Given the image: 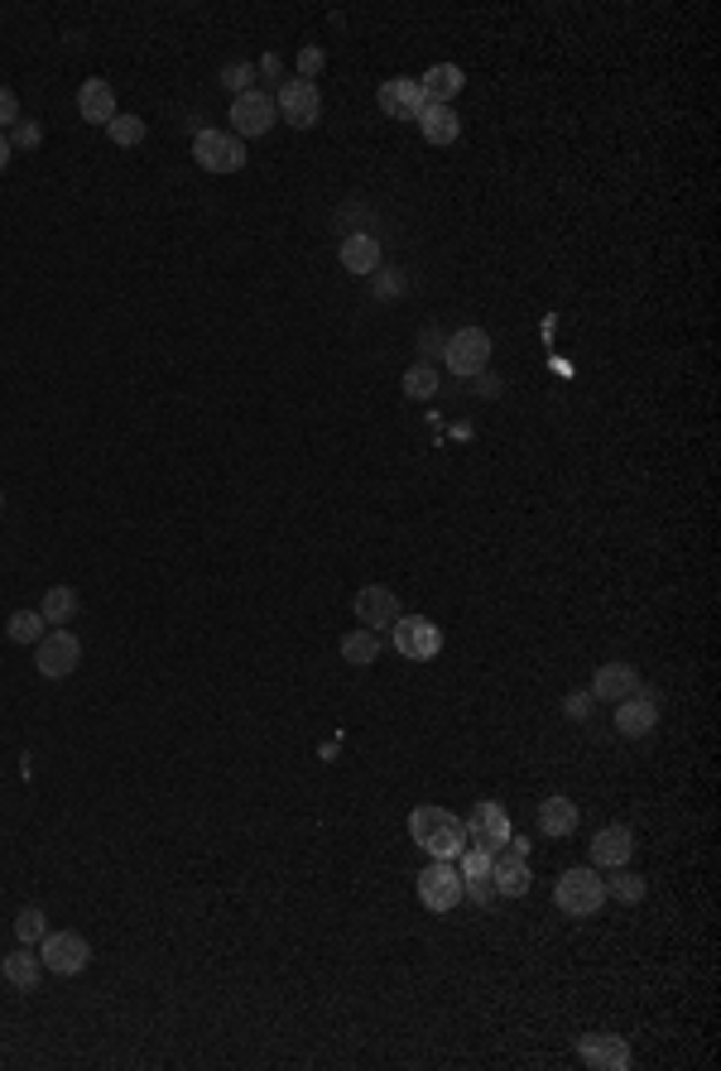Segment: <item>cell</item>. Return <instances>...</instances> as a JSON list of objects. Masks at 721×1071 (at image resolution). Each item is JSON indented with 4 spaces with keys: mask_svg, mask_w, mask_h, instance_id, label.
I'll return each instance as SVG.
<instances>
[{
    "mask_svg": "<svg viewBox=\"0 0 721 1071\" xmlns=\"http://www.w3.org/2000/svg\"><path fill=\"white\" fill-rule=\"evenodd\" d=\"M409 836H414V846H424L433 860H457L461 850H467V822L453 817L447 807H433V803L409 813Z\"/></svg>",
    "mask_w": 721,
    "mask_h": 1071,
    "instance_id": "1",
    "label": "cell"
},
{
    "mask_svg": "<svg viewBox=\"0 0 721 1071\" xmlns=\"http://www.w3.org/2000/svg\"><path fill=\"white\" fill-rule=\"evenodd\" d=\"M554 904H558V914H568V918H591L606 904L601 875L587 870V865H577V870H562L558 885H554Z\"/></svg>",
    "mask_w": 721,
    "mask_h": 1071,
    "instance_id": "2",
    "label": "cell"
},
{
    "mask_svg": "<svg viewBox=\"0 0 721 1071\" xmlns=\"http://www.w3.org/2000/svg\"><path fill=\"white\" fill-rule=\"evenodd\" d=\"M418 904L428 908V914H453V908L467 899V879H461V870H453V860H433L418 870Z\"/></svg>",
    "mask_w": 721,
    "mask_h": 1071,
    "instance_id": "3",
    "label": "cell"
},
{
    "mask_svg": "<svg viewBox=\"0 0 721 1071\" xmlns=\"http://www.w3.org/2000/svg\"><path fill=\"white\" fill-rule=\"evenodd\" d=\"M443 360H447V370H453V375H461V380L481 375L490 366V332L486 327H457V332H447Z\"/></svg>",
    "mask_w": 721,
    "mask_h": 1071,
    "instance_id": "4",
    "label": "cell"
},
{
    "mask_svg": "<svg viewBox=\"0 0 721 1071\" xmlns=\"http://www.w3.org/2000/svg\"><path fill=\"white\" fill-rule=\"evenodd\" d=\"M389 640H395V654L409 659V663H433L443 654V630L424 615H399L395 625H389Z\"/></svg>",
    "mask_w": 721,
    "mask_h": 1071,
    "instance_id": "5",
    "label": "cell"
},
{
    "mask_svg": "<svg viewBox=\"0 0 721 1071\" xmlns=\"http://www.w3.org/2000/svg\"><path fill=\"white\" fill-rule=\"evenodd\" d=\"M193 159L207 173H241L245 169V144L231 130H197L193 135Z\"/></svg>",
    "mask_w": 721,
    "mask_h": 1071,
    "instance_id": "6",
    "label": "cell"
},
{
    "mask_svg": "<svg viewBox=\"0 0 721 1071\" xmlns=\"http://www.w3.org/2000/svg\"><path fill=\"white\" fill-rule=\"evenodd\" d=\"M274 115H280V121H288L294 130H313L317 121H323V96H317L313 82L288 78L280 86V96H274Z\"/></svg>",
    "mask_w": 721,
    "mask_h": 1071,
    "instance_id": "7",
    "label": "cell"
},
{
    "mask_svg": "<svg viewBox=\"0 0 721 1071\" xmlns=\"http://www.w3.org/2000/svg\"><path fill=\"white\" fill-rule=\"evenodd\" d=\"M39 961H43V971H53V976H82L87 961H92V947H87V937H78V932H43Z\"/></svg>",
    "mask_w": 721,
    "mask_h": 1071,
    "instance_id": "8",
    "label": "cell"
},
{
    "mask_svg": "<svg viewBox=\"0 0 721 1071\" xmlns=\"http://www.w3.org/2000/svg\"><path fill=\"white\" fill-rule=\"evenodd\" d=\"M39 654H34V669H39V677H68V673H78V663H82V644H78V634H68V630H53V634H43V640L34 644Z\"/></svg>",
    "mask_w": 721,
    "mask_h": 1071,
    "instance_id": "9",
    "label": "cell"
},
{
    "mask_svg": "<svg viewBox=\"0 0 721 1071\" xmlns=\"http://www.w3.org/2000/svg\"><path fill=\"white\" fill-rule=\"evenodd\" d=\"M270 125H274V101L265 92H245L231 101V135L236 140L270 135Z\"/></svg>",
    "mask_w": 721,
    "mask_h": 1071,
    "instance_id": "10",
    "label": "cell"
},
{
    "mask_svg": "<svg viewBox=\"0 0 721 1071\" xmlns=\"http://www.w3.org/2000/svg\"><path fill=\"white\" fill-rule=\"evenodd\" d=\"M529 885H534V870L519 850H496V856H490V889H496L500 899H525Z\"/></svg>",
    "mask_w": 721,
    "mask_h": 1071,
    "instance_id": "11",
    "label": "cell"
},
{
    "mask_svg": "<svg viewBox=\"0 0 721 1071\" xmlns=\"http://www.w3.org/2000/svg\"><path fill=\"white\" fill-rule=\"evenodd\" d=\"M577 1058L591 1071H626L630 1067V1043L616 1033H587L577 1038Z\"/></svg>",
    "mask_w": 721,
    "mask_h": 1071,
    "instance_id": "12",
    "label": "cell"
},
{
    "mask_svg": "<svg viewBox=\"0 0 721 1071\" xmlns=\"http://www.w3.org/2000/svg\"><path fill=\"white\" fill-rule=\"evenodd\" d=\"M510 817H505V807L500 803H476V813L467 817V842H476V846H486L490 856L510 842Z\"/></svg>",
    "mask_w": 721,
    "mask_h": 1071,
    "instance_id": "13",
    "label": "cell"
},
{
    "mask_svg": "<svg viewBox=\"0 0 721 1071\" xmlns=\"http://www.w3.org/2000/svg\"><path fill=\"white\" fill-rule=\"evenodd\" d=\"M352 611H356L360 625L380 634V630H389L399 620V601H395V591H389V586H360L356 601H352Z\"/></svg>",
    "mask_w": 721,
    "mask_h": 1071,
    "instance_id": "14",
    "label": "cell"
},
{
    "mask_svg": "<svg viewBox=\"0 0 721 1071\" xmlns=\"http://www.w3.org/2000/svg\"><path fill=\"white\" fill-rule=\"evenodd\" d=\"M659 726V702L644 697V692H630L626 702H616V731L626 735V741H644V735H654Z\"/></svg>",
    "mask_w": 721,
    "mask_h": 1071,
    "instance_id": "15",
    "label": "cell"
},
{
    "mask_svg": "<svg viewBox=\"0 0 721 1071\" xmlns=\"http://www.w3.org/2000/svg\"><path fill=\"white\" fill-rule=\"evenodd\" d=\"M375 101H380V111L389 115V121H418V111L428 106V101H424V86H418L414 78H389Z\"/></svg>",
    "mask_w": 721,
    "mask_h": 1071,
    "instance_id": "16",
    "label": "cell"
},
{
    "mask_svg": "<svg viewBox=\"0 0 721 1071\" xmlns=\"http://www.w3.org/2000/svg\"><path fill=\"white\" fill-rule=\"evenodd\" d=\"M591 865H601V870H620V865H630L634 856V836L630 827H601L597 836H591Z\"/></svg>",
    "mask_w": 721,
    "mask_h": 1071,
    "instance_id": "17",
    "label": "cell"
},
{
    "mask_svg": "<svg viewBox=\"0 0 721 1071\" xmlns=\"http://www.w3.org/2000/svg\"><path fill=\"white\" fill-rule=\"evenodd\" d=\"M78 115L87 125H111L115 121V86L106 78H87L78 86Z\"/></svg>",
    "mask_w": 721,
    "mask_h": 1071,
    "instance_id": "18",
    "label": "cell"
},
{
    "mask_svg": "<svg viewBox=\"0 0 721 1071\" xmlns=\"http://www.w3.org/2000/svg\"><path fill=\"white\" fill-rule=\"evenodd\" d=\"M630 692H640V673L630 663H601L591 677V702H626Z\"/></svg>",
    "mask_w": 721,
    "mask_h": 1071,
    "instance_id": "19",
    "label": "cell"
},
{
    "mask_svg": "<svg viewBox=\"0 0 721 1071\" xmlns=\"http://www.w3.org/2000/svg\"><path fill=\"white\" fill-rule=\"evenodd\" d=\"M337 255H342V269H346V274H360V279L380 269V259H385L380 241H375L370 231H356V236H346Z\"/></svg>",
    "mask_w": 721,
    "mask_h": 1071,
    "instance_id": "20",
    "label": "cell"
},
{
    "mask_svg": "<svg viewBox=\"0 0 721 1071\" xmlns=\"http://www.w3.org/2000/svg\"><path fill=\"white\" fill-rule=\"evenodd\" d=\"M577 822H582V807H577L572 798H562V793H554V798L539 803V832L554 836V842H562V836L577 832Z\"/></svg>",
    "mask_w": 721,
    "mask_h": 1071,
    "instance_id": "21",
    "label": "cell"
},
{
    "mask_svg": "<svg viewBox=\"0 0 721 1071\" xmlns=\"http://www.w3.org/2000/svg\"><path fill=\"white\" fill-rule=\"evenodd\" d=\"M461 82H467V78H461L457 63H433L418 86H424L428 106H453V96H461Z\"/></svg>",
    "mask_w": 721,
    "mask_h": 1071,
    "instance_id": "22",
    "label": "cell"
},
{
    "mask_svg": "<svg viewBox=\"0 0 721 1071\" xmlns=\"http://www.w3.org/2000/svg\"><path fill=\"white\" fill-rule=\"evenodd\" d=\"M39 971H43V961H39L34 947H20V951H10V957L0 961V976H6V986H14L20 994L39 990Z\"/></svg>",
    "mask_w": 721,
    "mask_h": 1071,
    "instance_id": "23",
    "label": "cell"
},
{
    "mask_svg": "<svg viewBox=\"0 0 721 1071\" xmlns=\"http://www.w3.org/2000/svg\"><path fill=\"white\" fill-rule=\"evenodd\" d=\"M418 130H424L428 144H438V150H447L457 135H461V115L453 106H424L418 111Z\"/></svg>",
    "mask_w": 721,
    "mask_h": 1071,
    "instance_id": "24",
    "label": "cell"
},
{
    "mask_svg": "<svg viewBox=\"0 0 721 1071\" xmlns=\"http://www.w3.org/2000/svg\"><path fill=\"white\" fill-rule=\"evenodd\" d=\"M342 659L352 663V669H366V663H375L380 659V634L375 630H352V634H342Z\"/></svg>",
    "mask_w": 721,
    "mask_h": 1071,
    "instance_id": "25",
    "label": "cell"
},
{
    "mask_svg": "<svg viewBox=\"0 0 721 1071\" xmlns=\"http://www.w3.org/2000/svg\"><path fill=\"white\" fill-rule=\"evenodd\" d=\"M39 615L49 620V625H58V630H63L68 620L78 615V591H72V586H49V591H43V605H39Z\"/></svg>",
    "mask_w": 721,
    "mask_h": 1071,
    "instance_id": "26",
    "label": "cell"
},
{
    "mask_svg": "<svg viewBox=\"0 0 721 1071\" xmlns=\"http://www.w3.org/2000/svg\"><path fill=\"white\" fill-rule=\"evenodd\" d=\"M606 885V899H616V904H640L644 899V875H634V870H611V879H601Z\"/></svg>",
    "mask_w": 721,
    "mask_h": 1071,
    "instance_id": "27",
    "label": "cell"
},
{
    "mask_svg": "<svg viewBox=\"0 0 721 1071\" xmlns=\"http://www.w3.org/2000/svg\"><path fill=\"white\" fill-rule=\"evenodd\" d=\"M43 630H49V620H43L39 611H14L10 620H6V634L14 644H39L43 640Z\"/></svg>",
    "mask_w": 721,
    "mask_h": 1071,
    "instance_id": "28",
    "label": "cell"
},
{
    "mask_svg": "<svg viewBox=\"0 0 721 1071\" xmlns=\"http://www.w3.org/2000/svg\"><path fill=\"white\" fill-rule=\"evenodd\" d=\"M404 395H409V399H433V395H438V370H433L428 360L409 366V370H404Z\"/></svg>",
    "mask_w": 721,
    "mask_h": 1071,
    "instance_id": "29",
    "label": "cell"
},
{
    "mask_svg": "<svg viewBox=\"0 0 721 1071\" xmlns=\"http://www.w3.org/2000/svg\"><path fill=\"white\" fill-rule=\"evenodd\" d=\"M43 932H49V918H43V908H20V918H14V937H20V947H34L43 942Z\"/></svg>",
    "mask_w": 721,
    "mask_h": 1071,
    "instance_id": "30",
    "label": "cell"
},
{
    "mask_svg": "<svg viewBox=\"0 0 721 1071\" xmlns=\"http://www.w3.org/2000/svg\"><path fill=\"white\" fill-rule=\"evenodd\" d=\"M106 135H111V144H121V150H135V144L144 140V121H140V115H121V111H115V121L106 125Z\"/></svg>",
    "mask_w": 721,
    "mask_h": 1071,
    "instance_id": "31",
    "label": "cell"
},
{
    "mask_svg": "<svg viewBox=\"0 0 721 1071\" xmlns=\"http://www.w3.org/2000/svg\"><path fill=\"white\" fill-rule=\"evenodd\" d=\"M486 875H490V850L486 846L461 850V879H486Z\"/></svg>",
    "mask_w": 721,
    "mask_h": 1071,
    "instance_id": "32",
    "label": "cell"
},
{
    "mask_svg": "<svg viewBox=\"0 0 721 1071\" xmlns=\"http://www.w3.org/2000/svg\"><path fill=\"white\" fill-rule=\"evenodd\" d=\"M222 86H226V92H236V96L255 92V63H236V68H226V72H222Z\"/></svg>",
    "mask_w": 721,
    "mask_h": 1071,
    "instance_id": "33",
    "label": "cell"
},
{
    "mask_svg": "<svg viewBox=\"0 0 721 1071\" xmlns=\"http://www.w3.org/2000/svg\"><path fill=\"white\" fill-rule=\"evenodd\" d=\"M323 63H327V53H323V49H313V43H308V49L298 53V78H303V82H313L317 72H323Z\"/></svg>",
    "mask_w": 721,
    "mask_h": 1071,
    "instance_id": "34",
    "label": "cell"
},
{
    "mask_svg": "<svg viewBox=\"0 0 721 1071\" xmlns=\"http://www.w3.org/2000/svg\"><path fill=\"white\" fill-rule=\"evenodd\" d=\"M6 125H20V96L10 86H0V130Z\"/></svg>",
    "mask_w": 721,
    "mask_h": 1071,
    "instance_id": "35",
    "label": "cell"
},
{
    "mask_svg": "<svg viewBox=\"0 0 721 1071\" xmlns=\"http://www.w3.org/2000/svg\"><path fill=\"white\" fill-rule=\"evenodd\" d=\"M39 140H43V130H39V125H29V121H20V125H14L10 150H29V144H39Z\"/></svg>",
    "mask_w": 721,
    "mask_h": 1071,
    "instance_id": "36",
    "label": "cell"
},
{
    "mask_svg": "<svg viewBox=\"0 0 721 1071\" xmlns=\"http://www.w3.org/2000/svg\"><path fill=\"white\" fill-rule=\"evenodd\" d=\"M443 332L438 327H424V332H418V351H424V356H443Z\"/></svg>",
    "mask_w": 721,
    "mask_h": 1071,
    "instance_id": "37",
    "label": "cell"
},
{
    "mask_svg": "<svg viewBox=\"0 0 721 1071\" xmlns=\"http://www.w3.org/2000/svg\"><path fill=\"white\" fill-rule=\"evenodd\" d=\"M562 712L577 716V721H587V712H591V692H577V697H568V702H562Z\"/></svg>",
    "mask_w": 721,
    "mask_h": 1071,
    "instance_id": "38",
    "label": "cell"
},
{
    "mask_svg": "<svg viewBox=\"0 0 721 1071\" xmlns=\"http://www.w3.org/2000/svg\"><path fill=\"white\" fill-rule=\"evenodd\" d=\"M399 288H404L399 279H380V284H375V298H395Z\"/></svg>",
    "mask_w": 721,
    "mask_h": 1071,
    "instance_id": "39",
    "label": "cell"
},
{
    "mask_svg": "<svg viewBox=\"0 0 721 1071\" xmlns=\"http://www.w3.org/2000/svg\"><path fill=\"white\" fill-rule=\"evenodd\" d=\"M10 154H14V150H10V140H6V135H0V173H6V169H10Z\"/></svg>",
    "mask_w": 721,
    "mask_h": 1071,
    "instance_id": "40",
    "label": "cell"
},
{
    "mask_svg": "<svg viewBox=\"0 0 721 1071\" xmlns=\"http://www.w3.org/2000/svg\"><path fill=\"white\" fill-rule=\"evenodd\" d=\"M0 504H6V500H0Z\"/></svg>",
    "mask_w": 721,
    "mask_h": 1071,
    "instance_id": "41",
    "label": "cell"
}]
</instances>
